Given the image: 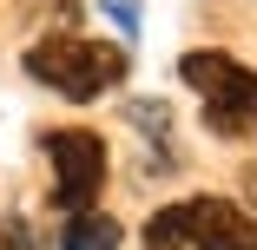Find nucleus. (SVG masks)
I'll return each instance as SVG.
<instances>
[{
    "instance_id": "2",
    "label": "nucleus",
    "mask_w": 257,
    "mask_h": 250,
    "mask_svg": "<svg viewBox=\"0 0 257 250\" xmlns=\"http://www.w3.org/2000/svg\"><path fill=\"white\" fill-rule=\"evenodd\" d=\"M178 79L204 99V125L218 138H257V73L231 53H185Z\"/></svg>"
},
{
    "instance_id": "1",
    "label": "nucleus",
    "mask_w": 257,
    "mask_h": 250,
    "mask_svg": "<svg viewBox=\"0 0 257 250\" xmlns=\"http://www.w3.org/2000/svg\"><path fill=\"white\" fill-rule=\"evenodd\" d=\"M125 46L112 40H86V33H46L40 46H27V73L46 86V92H60L73 99V106H86V99L99 92H112L125 79Z\"/></svg>"
},
{
    "instance_id": "5",
    "label": "nucleus",
    "mask_w": 257,
    "mask_h": 250,
    "mask_svg": "<svg viewBox=\"0 0 257 250\" xmlns=\"http://www.w3.org/2000/svg\"><path fill=\"white\" fill-rule=\"evenodd\" d=\"M119 243H125V230L106 211H73L66 217V237H60V250H119Z\"/></svg>"
},
{
    "instance_id": "3",
    "label": "nucleus",
    "mask_w": 257,
    "mask_h": 250,
    "mask_svg": "<svg viewBox=\"0 0 257 250\" xmlns=\"http://www.w3.org/2000/svg\"><path fill=\"white\" fill-rule=\"evenodd\" d=\"M46 158H53V204L92 211V197L106 191V145L99 132H46Z\"/></svg>"
},
{
    "instance_id": "4",
    "label": "nucleus",
    "mask_w": 257,
    "mask_h": 250,
    "mask_svg": "<svg viewBox=\"0 0 257 250\" xmlns=\"http://www.w3.org/2000/svg\"><path fill=\"white\" fill-rule=\"evenodd\" d=\"M178 217V237L185 250H257V217L237 211L231 197H185V204H172Z\"/></svg>"
},
{
    "instance_id": "8",
    "label": "nucleus",
    "mask_w": 257,
    "mask_h": 250,
    "mask_svg": "<svg viewBox=\"0 0 257 250\" xmlns=\"http://www.w3.org/2000/svg\"><path fill=\"white\" fill-rule=\"evenodd\" d=\"M53 7H60V14H66V20H73V14H79V0H53Z\"/></svg>"
},
{
    "instance_id": "7",
    "label": "nucleus",
    "mask_w": 257,
    "mask_h": 250,
    "mask_svg": "<svg viewBox=\"0 0 257 250\" xmlns=\"http://www.w3.org/2000/svg\"><path fill=\"white\" fill-rule=\"evenodd\" d=\"M20 250H40V243H33V230H27V217H20Z\"/></svg>"
},
{
    "instance_id": "6",
    "label": "nucleus",
    "mask_w": 257,
    "mask_h": 250,
    "mask_svg": "<svg viewBox=\"0 0 257 250\" xmlns=\"http://www.w3.org/2000/svg\"><path fill=\"white\" fill-rule=\"evenodd\" d=\"M0 250H20V217H7V224H0Z\"/></svg>"
}]
</instances>
